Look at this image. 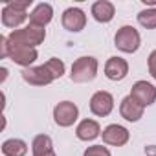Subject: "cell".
<instances>
[{"label": "cell", "instance_id": "8", "mask_svg": "<svg viewBox=\"0 0 156 156\" xmlns=\"http://www.w3.org/2000/svg\"><path fill=\"white\" fill-rule=\"evenodd\" d=\"M130 98L134 101H138L145 108V107H149V105H152L156 101V88L151 83H147V81H138V83L132 85Z\"/></svg>", "mask_w": 156, "mask_h": 156}, {"label": "cell", "instance_id": "19", "mask_svg": "<svg viewBox=\"0 0 156 156\" xmlns=\"http://www.w3.org/2000/svg\"><path fill=\"white\" fill-rule=\"evenodd\" d=\"M138 22L147 28V30H154L156 28V8H151V9H143L138 13Z\"/></svg>", "mask_w": 156, "mask_h": 156}, {"label": "cell", "instance_id": "17", "mask_svg": "<svg viewBox=\"0 0 156 156\" xmlns=\"http://www.w3.org/2000/svg\"><path fill=\"white\" fill-rule=\"evenodd\" d=\"M26 152H28V145H26V141H22L19 138L6 140L2 143V154L4 156H26Z\"/></svg>", "mask_w": 156, "mask_h": 156}, {"label": "cell", "instance_id": "10", "mask_svg": "<svg viewBox=\"0 0 156 156\" xmlns=\"http://www.w3.org/2000/svg\"><path fill=\"white\" fill-rule=\"evenodd\" d=\"M87 24V15L79 8H68L62 13V28L68 31H81Z\"/></svg>", "mask_w": 156, "mask_h": 156}, {"label": "cell", "instance_id": "6", "mask_svg": "<svg viewBox=\"0 0 156 156\" xmlns=\"http://www.w3.org/2000/svg\"><path fill=\"white\" fill-rule=\"evenodd\" d=\"M8 57L20 66L30 68V64H33L39 57L35 48H28V46H20V44H11L8 42Z\"/></svg>", "mask_w": 156, "mask_h": 156}, {"label": "cell", "instance_id": "24", "mask_svg": "<svg viewBox=\"0 0 156 156\" xmlns=\"http://www.w3.org/2000/svg\"><path fill=\"white\" fill-rule=\"evenodd\" d=\"M0 73H2V75H0V81H4V79H6V75H8V70L2 68V70H0Z\"/></svg>", "mask_w": 156, "mask_h": 156}, {"label": "cell", "instance_id": "13", "mask_svg": "<svg viewBox=\"0 0 156 156\" xmlns=\"http://www.w3.org/2000/svg\"><path fill=\"white\" fill-rule=\"evenodd\" d=\"M119 114L127 121H138L143 116V107L138 101H134L130 96H127V98H123V101L119 105Z\"/></svg>", "mask_w": 156, "mask_h": 156}, {"label": "cell", "instance_id": "20", "mask_svg": "<svg viewBox=\"0 0 156 156\" xmlns=\"http://www.w3.org/2000/svg\"><path fill=\"white\" fill-rule=\"evenodd\" d=\"M83 156H110V151L103 145H92L85 151Z\"/></svg>", "mask_w": 156, "mask_h": 156}, {"label": "cell", "instance_id": "14", "mask_svg": "<svg viewBox=\"0 0 156 156\" xmlns=\"http://www.w3.org/2000/svg\"><path fill=\"white\" fill-rule=\"evenodd\" d=\"M53 19V8L50 4H39L31 13H30V24L33 26H39V28H44L46 24H50Z\"/></svg>", "mask_w": 156, "mask_h": 156}, {"label": "cell", "instance_id": "23", "mask_svg": "<svg viewBox=\"0 0 156 156\" xmlns=\"http://www.w3.org/2000/svg\"><path fill=\"white\" fill-rule=\"evenodd\" d=\"M145 154H147V156H156V145L145 147Z\"/></svg>", "mask_w": 156, "mask_h": 156}, {"label": "cell", "instance_id": "25", "mask_svg": "<svg viewBox=\"0 0 156 156\" xmlns=\"http://www.w3.org/2000/svg\"><path fill=\"white\" fill-rule=\"evenodd\" d=\"M143 4H145V6H152V8H154V6H156V0H143Z\"/></svg>", "mask_w": 156, "mask_h": 156}, {"label": "cell", "instance_id": "21", "mask_svg": "<svg viewBox=\"0 0 156 156\" xmlns=\"http://www.w3.org/2000/svg\"><path fill=\"white\" fill-rule=\"evenodd\" d=\"M147 62H149V73L156 79V50L149 55V61H147Z\"/></svg>", "mask_w": 156, "mask_h": 156}, {"label": "cell", "instance_id": "1", "mask_svg": "<svg viewBox=\"0 0 156 156\" xmlns=\"http://www.w3.org/2000/svg\"><path fill=\"white\" fill-rule=\"evenodd\" d=\"M44 39H46V30L44 28H39V26H33V24H30L26 28H20V30H13L8 35V42L20 44V46H28V48L39 46Z\"/></svg>", "mask_w": 156, "mask_h": 156}, {"label": "cell", "instance_id": "22", "mask_svg": "<svg viewBox=\"0 0 156 156\" xmlns=\"http://www.w3.org/2000/svg\"><path fill=\"white\" fill-rule=\"evenodd\" d=\"M0 57L6 59L8 57V37H0Z\"/></svg>", "mask_w": 156, "mask_h": 156}, {"label": "cell", "instance_id": "5", "mask_svg": "<svg viewBox=\"0 0 156 156\" xmlns=\"http://www.w3.org/2000/svg\"><path fill=\"white\" fill-rule=\"evenodd\" d=\"M22 79L33 87H46L51 81H55V75L53 72L48 68V64L42 66H30L22 70Z\"/></svg>", "mask_w": 156, "mask_h": 156}, {"label": "cell", "instance_id": "15", "mask_svg": "<svg viewBox=\"0 0 156 156\" xmlns=\"http://www.w3.org/2000/svg\"><path fill=\"white\" fill-rule=\"evenodd\" d=\"M75 134L83 141H92L101 134V129H99V123L96 119H83L79 125H77Z\"/></svg>", "mask_w": 156, "mask_h": 156}, {"label": "cell", "instance_id": "11", "mask_svg": "<svg viewBox=\"0 0 156 156\" xmlns=\"http://www.w3.org/2000/svg\"><path fill=\"white\" fill-rule=\"evenodd\" d=\"M129 73V64L121 57H110L105 64V75L110 81H121Z\"/></svg>", "mask_w": 156, "mask_h": 156}, {"label": "cell", "instance_id": "26", "mask_svg": "<svg viewBox=\"0 0 156 156\" xmlns=\"http://www.w3.org/2000/svg\"><path fill=\"white\" fill-rule=\"evenodd\" d=\"M42 156H57V154H55V152L51 151V152H48V154H42Z\"/></svg>", "mask_w": 156, "mask_h": 156}, {"label": "cell", "instance_id": "16", "mask_svg": "<svg viewBox=\"0 0 156 156\" xmlns=\"http://www.w3.org/2000/svg\"><path fill=\"white\" fill-rule=\"evenodd\" d=\"M114 13H116L114 4L108 2V0H99V2H96L92 6V15L98 22H103V24L110 22L114 19Z\"/></svg>", "mask_w": 156, "mask_h": 156}, {"label": "cell", "instance_id": "3", "mask_svg": "<svg viewBox=\"0 0 156 156\" xmlns=\"http://www.w3.org/2000/svg\"><path fill=\"white\" fill-rule=\"evenodd\" d=\"M98 73V61L94 57H79L72 64L70 79L73 83H88Z\"/></svg>", "mask_w": 156, "mask_h": 156}, {"label": "cell", "instance_id": "12", "mask_svg": "<svg viewBox=\"0 0 156 156\" xmlns=\"http://www.w3.org/2000/svg\"><path fill=\"white\" fill-rule=\"evenodd\" d=\"M101 134H103V141L108 145L121 147L129 141V130L121 125H108Z\"/></svg>", "mask_w": 156, "mask_h": 156}, {"label": "cell", "instance_id": "4", "mask_svg": "<svg viewBox=\"0 0 156 156\" xmlns=\"http://www.w3.org/2000/svg\"><path fill=\"white\" fill-rule=\"evenodd\" d=\"M114 42H116V48L125 51V53H134L138 48H140V42H141V37L138 33L136 28L132 26H123L118 30L116 37H114Z\"/></svg>", "mask_w": 156, "mask_h": 156}, {"label": "cell", "instance_id": "2", "mask_svg": "<svg viewBox=\"0 0 156 156\" xmlns=\"http://www.w3.org/2000/svg\"><path fill=\"white\" fill-rule=\"evenodd\" d=\"M31 4V0H11L8 2L2 9V24L6 28H19L30 15H28V8Z\"/></svg>", "mask_w": 156, "mask_h": 156}, {"label": "cell", "instance_id": "18", "mask_svg": "<svg viewBox=\"0 0 156 156\" xmlns=\"http://www.w3.org/2000/svg\"><path fill=\"white\" fill-rule=\"evenodd\" d=\"M31 151H33V156H42V154H48L53 151V141L48 134H39L33 138V143H31Z\"/></svg>", "mask_w": 156, "mask_h": 156}, {"label": "cell", "instance_id": "7", "mask_svg": "<svg viewBox=\"0 0 156 156\" xmlns=\"http://www.w3.org/2000/svg\"><path fill=\"white\" fill-rule=\"evenodd\" d=\"M77 118H79V108L72 101H61L53 108V119L59 127H70L75 123Z\"/></svg>", "mask_w": 156, "mask_h": 156}, {"label": "cell", "instance_id": "9", "mask_svg": "<svg viewBox=\"0 0 156 156\" xmlns=\"http://www.w3.org/2000/svg\"><path fill=\"white\" fill-rule=\"evenodd\" d=\"M112 108H114V98H112V94H108L105 90H99V92H96L92 96V99H90V110H92V114L103 118V116H108L112 112Z\"/></svg>", "mask_w": 156, "mask_h": 156}]
</instances>
